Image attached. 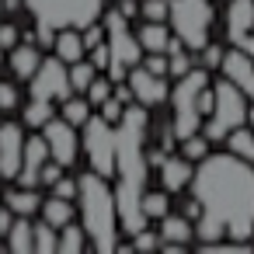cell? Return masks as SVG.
Returning <instances> with one entry per match:
<instances>
[{"label": "cell", "mask_w": 254, "mask_h": 254, "mask_svg": "<svg viewBox=\"0 0 254 254\" xmlns=\"http://www.w3.org/2000/svg\"><path fill=\"white\" fill-rule=\"evenodd\" d=\"M191 198H198L202 216L216 219L230 240L247 244L254 233V171L251 160L237 153L202 157L191 174Z\"/></svg>", "instance_id": "cell-1"}, {"label": "cell", "mask_w": 254, "mask_h": 254, "mask_svg": "<svg viewBox=\"0 0 254 254\" xmlns=\"http://www.w3.org/2000/svg\"><path fill=\"white\" fill-rule=\"evenodd\" d=\"M115 205L126 233L146 230L143 212V185H146V115L143 108H126L115 126Z\"/></svg>", "instance_id": "cell-2"}, {"label": "cell", "mask_w": 254, "mask_h": 254, "mask_svg": "<svg viewBox=\"0 0 254 254\" xmlns=\"http://www.w3.org/2000/svg\"><path fill=\"white\" fill-rule=\"evenodd\" d=\"M77 202H80V219H84V233L98 251H115L119 247V205H115V191L108 188L105 174L87 171L77 178Z\"/></svg>", "instance_id": "cell-3"}, {"label": "cell", "mask_w": 254, "mask_h": 254, "mask_svg": "<svg viewBox=\"0 0 254 254\" xmlns=\"http://www.w3.org/2000/svg\"><path fill=\"white\" fill-rule=\"evenodd\" d=\"M21 4L35 14L39 25H49L56 32L60 28H87L105 11V0H21Z\"/></svg>", "instance_id": "cell-4"}, {"label": "cell", "mask_w": 254, "mask_h": 254, "mask_svg": "<svg viewBox=\"0 0 254 254\" xmlns=\"http://www.w3.org/2000/svg\"><path fill=\"white\" fill-rule=\"evenodd\" d=\"M244 122H247V94L233 80L223 77L212 87V115L205 122V139L219 143V139H226V132H233Z\"/></svg>", "instance_id": "cell-5"}, {"label": "cell", "mask_w": 254, "mask_h": 254, "mask_svg": "<svg viewBox=\"0 0 254 254\" xmlns=\"http://www.w3.org/2000/svg\"><path fill=\"white\" fill-rule=\"evenodd\" d=\"M209 87L205 66L202 70H188L185 77H178V87L171 91V105H174V136L185 139L191 132H198L202 112H198V94Z\"/></svg>", "instance_id": "cell-6"}, {"label": "cell", "mask_w": 254, "mask_h": 254, "mask_svg": "<svg viewBox=\"0 0 254 254\" xmlns=\"http://www.w3.org/2000/svg\"><path fill=\"white\" fill-rule=\"evenodd\" d=\"M167 18L174 25V35L188 49L209 46V28H212V4L209 0H171Z\"/></svg>", "instance_id": "cell-7"}, {"label": "cell", "mask_w": 254, "mask_h": 254, "mask_svg": "<svg viewBox=\"0 0 254 254\" xmlns=\"http://www.w3.org/2000/svg\"><path fill=\"white\" fill-rule=\"evenodd\" d=\"M80 146H84V153H87V160L98 174H105V178L115 174V129H112L108 119H101V115L87 119Z\"/></svg>", "instance_id": "cell-8"}, {"label": "cell", "mask_w": 254, "mask_h": 254, "mask_svg": "<svg viewBox=\"0 0 254 254\" xmlns=\"http://www.w3.org/2000/svg\"><path fill=\"white\" fill-rule=\"evenodd\" d=\"M73 94V84H70V66L60 60V56H49L39 63V70L32 73V98H46V101H66Z\"/></svg>", "instance_id": "cell-9"}, {"label": "cell", "mask_w": 254, "mask_h": 254, "mask_svg": "<svg viewBox=\"0 0 254 254\" xmlns=\"http://www.w3.org/2000/svg\"><path fill=\"white\" fill-rule=\"evenodd\" d=\"M105 35H108V53H112V60L126 63L129 70H132L136 63H143V46H139V39L129 32V18H126L122 11H108V14H105Z\"/></svg>", "instance_id": "cell-10"}, {"label": "cell", "mask_w": 254, "mask_h": 254, "mask_svg": "<svg viewBox=\"0 0 254 254\" xmlns=\"http://www.w3.org/2000/svg\"><path fill=\"white\" fill-rule=\"evenodd\" d=\"M42 136L49 143V157L60 160L63 167H70L77 160V150H80V139H77V126H70L66 119H49L42 126Z\"/></svg>", "instance_id": "cell-11"}, {"label": "cell", "mask_w": 254, "mask_h": 254, "mask_svg": "<svg viewBox=\"0 0 254 254\" xmlns=\"http://www.w3.org/2000/svg\"><path fill=\"white\" fill-rule=\"evenodd\" d=\"M21 153H25V129L18 122H4L0 126V174L4 178H18Z\"/></svg>", "instance_id": "cell-12"}, {"label": "cell", "mask_w": 254, "mask_h": 254, "mask_svg": "<svg viewBox=\"0 0 254 254\" xmlns=\"http://www.w3.org/2000/svg\"><path fill=\"white\" fill-rule=\"evenodd\" d=\"M129 87H132V98L146 108V105H160V101H167V84H164V77L160 73H153V70H146V66H132L129 70Z\"/></svg>", "instance_id": "cell-13"}, {"label": "cell", "mask_w": 254, "mask_h": 254, "mask_svg": "<svg viewBox=\"0 0 254 254\" xmlns=\"http://www.w3.org/2000/svg\"><path fill=\"white\" fill-rule=\"evenodd\" d=\"M49 160V143L46 136H32L25 139V153H21V171H18V181L21 188H35L42 181V164Z\"/></svg>", "instance_id": "cell-14"}, {"label": "cell", "mask_w": 254, "mask_h": 254, "mask_svg": "<svg viewBox=\"0 0 254 254\" xmlns=\"http://www.w3.org/2000/svg\"><path fill=\"white\" fill-rule=\"evenodd\" d=\"M223 77L226 80H233L247 98H254V56H247L244 49H230V53H223Z\"/></svg>", "instance_id": "cell-15"}, {"label": "cell", "mask_w": 254, "mask_h": 254, "mask_svg": "<svg viewBox=\"0 0 254 254\" xmlns=\"http://www.w3.org/2000/svg\"><path fill=\"white\" fill-rule=\"evenodd\" d=\"M254 32V0H230L226 4V39L237 46Z\"/></svg>", "instance_id": "cell-16"}, {"label": "cell", "mask_w": 254, "mask_h": 254, "mask_svg": "<svg viewBox=\"0 0 254 254\" xmlns=\"http://www.w3.org/2000/svg\"><path fill=\"white\" fill-rule=\"evenodd\" d=\"M191 240H195V226H191L185 216H171V212H167V216L160 219V247H167V251L174 254V251H181V247L191 244Z\"/></svg>", "instance_id": "cell-17"}, {"label": "cell", "mask_w": 254, "mask_h": 254, "mask_svg": "<svg viewBox=\"0 0 254 254\" xmlns=\"http://www.w3.org/2000/svg\"><path fill=\"white\" fill-rule=\"evenodd\" d=\"M191 160L188 157H171V160H164L160 164V181H164V188L167 191H181L185 185H191Z\"/></svg>", "instance_id": "cell-18"}, {"label": "cell", "mask_w": 254, "mask_h": 254, "mask_svg": "<svg viewBox=\"0 0 254 254\" xmlns=\"http://www.w3.org/2000/svg\"><path fill=\"white\" fill-rule=\"evenodd\" d=\"M53 53H56L66 66L77 63V60H84V53H87L84 35H80V32H70V28H60V35H56V42H53Z\"/></svg>", "instance_id": "cell-19"}, {"label": "cell", "mask_w": 254, "mask_h": 254, "mask_svg": "<svg viewBox=\"0 0 254 254\" xmlns=\"http://www.w3.org/2000/svg\"><path fill=\"white\" fill-rule=\"evenodd\" d=\"M39 63H42V53H39L32 42H25V46H14V49H11V70H14V77L32 80V73L39 70Z\"/></svg>", "instance_id": "cell-20"}, {"label": "cell", "mask_w": 254, "mask_h": 254, "mask_svg": "<svg viewBox=\"0 0 254 254\" xmlns=\"http://www.w3.org/2000/svg\"><path fill=\"white\" fill-rule=\"evenodd\" d=\"M32 240H35V226H32V219H28V216L14 219L11 230H7V247H11L14 254H28V251H35Z\"/></svg>", "instance_id": "cell-21"}, {"label": "cell", "mask_w": 254, "mask_h": 254, "mask_svg": "<svg viewBox=\"0 0 254 254\" xmlns=\"http://www.w3.org/2000/svg\"><path fill=\"white\" fill-rule=\"evenodd\" d=\"M139 46L146 49V53H167V42H171V32L164 28V21H146L143 28H139Z\"/></svg>", "instance_id": "cell-22"}, {"label": "cell", "mask_w": 254, "mask_h": 254, "mask_svg": "<svg viewBox=\"0 0 254 254\" xmlns=\"http://www.w3.org/2000/svg\"><path fill=\"white\" fill-rule=\"evenodd\" d=\"M42 216H46V223L49 226H66V223H73V202L70 198H60V195H53V198H46L42 202Z\"/></svg>", "instance_id": "cell-23"}, {"label": "cell", "mask_w": 254, "mask_h": 254, "mask_svg": "<svg viewBox=\"0 0 254 254\" xmlns=\"http://www.w3.org/2000/svg\"><path fill=\"white\" fill-rule=\"evenodd\" d=\"M53 115H56V108H53V101H46V98H32V101L25 105V126H28V129H42Z\"/></svg>", "instance_id": "cell-24"}, {"label": "cell", "mask_w": 254, "mask_h": 254, "mask_svg": "<svg viewBox=\"0 0 254 254\" xmlns=\"http://www.w3.org/2000/svg\"><path fill=\"white\" fill-rule=\"evenodd\" d=\"M226 150L244 157V160H254V132H247L244 126H237L233 132H226Z\"/></svg>", "instance_id": "cell-25"}, {"label": "cell", "mask_w": 254, "mask_h": 254, "mask_svg": "<svg viewBox=\"0 0 254 254\" xmlns=\"http://www.w3.org/2000/svg\"><path fill=\"white\" fill-rule=\"evenodd\" d=\"M7 205H11V212H18V216H32L42 202H39L35 188H21V191H11V195H7Z\"/></svg>", "instance_id": "cell-26"}, {"label": "cell", "mask_w": 254, "mask_h": 254, "mask_svg": "<svg viewBox=\"0 0 254 254\" xmlns=\"http://www.w3.org/2000/svg\"><path fill=\"white\" fill-rule=\"evenodd\" d=\"M143 212H146V219H164L171 212L167 191H143Z\"/></svg>", "instance_id": "cell-27"}, {"label": "cell", "mask_w": 254, "mask_h": 254, "mask_svg": "<svg viewBox=\"0 0 254 254\" xmlns=\"http://www.w3.org/2000/svg\"><path fill=\"white\" fill-rule=\"evenodd\" d=\"M98 77V66L87 60H77V63H70V84H73V91H87L91 87V80Z\"/></svg>", "instance_id": "cell-28"}, {"label": "cell", "mask_w": 254, "mask_h": 254, "mask_svg": "<svg viewBox=\"0 0 254 254\" xmlns=\"http://www.w3.org/2000/svg\"><path fill=\"white\" fill-rule=\"evenodd\" d=\"M63 119H66L70 126H84V122L91 119V101H87V98H66V101H63Z\"/></svg>", "instance_id": "cell-29"}, {"label": "cell", "mask_w": 254, "mask_h": 254, "mask_svg": "<svg viewBox=\"0 0 254 254\" xmlns=\"http://www.w3.org/2000/svg\"><path fill=\"white\" fill-rule=\"evenodd\" d=\"M84 244H87L84 226L66 223V226H63V237H60V254H77V251H84Z\"/></svg>", "instance_id": "cell-30"}, {"label": "cell", "mask_w": 254, "mask_h": 254, "mask_svg": "<svg viewBox=\"0 0 254 254\" xmlns=\"http://www.w3.org/2000/svg\"><path fill=\"white\" fill-rule=\"evenodd\" d=\"M32 244H35V251H39V254H53V251H60L56 226H49V223L42 219V223L35 226V240H32Z\"/></svg>", "instance_id": "cell-31"}, {"label": "cell", "mask_w": 254, "mask_h": 254, "mask_svg": "<svg viewBox=\"0 0 254 254\" xmlns=\"http://www.w3.org/2000/svg\"><path fill=\"white\" fill-rule=\"evenodd\" d=\"M181 150H185L188 160H202V157L209 153V139H205V132H191V136H185V139H181Z\"/></svg>", "instance_id": "cell-32"}, {"label": "cell", "mask_w": 254, "mask_h": 254, "mask_svg": "<svg viewBox=\"0 0 254 254\" xmlns=\"http://www.w3.org/2000/svg\"><path fill=\"white\" fill-rule=\"evenodd\" d=\"M139 11H143V18H146V21H164V18H167V11H171V0H143Z\"/></svg>", "instance_id": "cell-33"}, {"label": "cell", "mask_w": 254, "mask_h": 254, "mask_svg": "<svg viewBox=\"0 0 254 254\" xmlns=\"http://www.w3.org/2000/svg\"><path fill=\"white\" fill-rule=\"evenodd\" d=\"M112 87H115L112 80H101V77H94V80H91V87L84 91V98H87L91 105H101L105 98H112Z\"/></svg>", "instance_id": "cell-34"}, {"label": "cell", "mask_w": 254, "mask_h": 254, "mask_svg": "<svg viewBox=\"0 0 254 254\" xmlns=\"http://www.w3.org/2000/svg\"><path fill=\"white\" fill-rule=\"evenodd\" d=\"M191 70V60H188V53H181V49H171V60H167V73L171 77H185Z\"/></svg>", "instance_id": "cell-35"}, {"label": "cell", "mask_w": 254, "mask_h": 254, "mask_svg": "<svg viewBox=\"0 0 254 254\" xmlns=\"http://www.w3.org/2000/svg\"><path fill=\"white\" fill-rule=\"evenodd\" d=\"M98 108H101V119H108V122H115V126H119V119H122V112H126V105H122L119 98H105Z\"/></svg>", "instance_id": "cell-36"}, {"label": "cell", "mask_w": 254, "mask_h": 254, "mask_svg": "<svg viewBox=\"0 0 254 254\" xmlns=\"http://www.w3.org/2000/svg\"><path fill=\"white\" fill-rule=\"evenodd\" d=\"M132 247H136V251H153V247H160V233L139 230V233H132Z\"/></svg>", "instance_id": "cell-37"}, {"label": "cell", "mask_w": 254, "mask_h": 254, "mask_svg": "<svg viewBox=\"0 0 254 254\" xmlns=\"http://www.w3.org/2000/svg\"><path fill=\"white\" fill-rule=\"evenodd\" d=\"M219 63H223V49H219V46H202V66L212 70V66H219Z\"/></svg>", "instance_id": "cell-38"}, {"label": "cell", "mask_w": 254, "mask_h": 254, "mask_svg": "<svg viewBox=\"0 0 254 254\" xmlns=\"http://www.w3.org/2000/svg\"><path fill=\"white\" fill-rule=\"evenodd\" d=\"M53 195H60V198H77V181H70V178H60L56 185H53Z\"/></svg>", "instance_id": "cell-39"}, {"label": "cell", "mask_w": 254, "mask_h": 254, "mask_svg": "<svg viewBox=\"0 0 254 254\" xmlns=\"http://www.w3.org/2000/svg\"><path fill=\"white\" fill-rule=\"evenodd\" d=\"M91 63H94L98 70H108V63H112V53H108V46H105V42L91 49Z\"/></svg>", "instance_id": "cell-40"}, {"label": "cell", "mask_w": 254, "mask_h": 254, "mask_svg": "<svg viewBox=\"0 0 254 254\" xmlns=\"http://www.w3.org/2000/svg\"><path fill=\"white\" fill-rule=\"evenodd\" d=\"M0 108H4V112L18 108V91H14L11 84H0Z\"/></svg>", "instance_id": "cell-41"}, {"label": "cell", "mask_w": 254, "mask_h": 254, "mask_svg": "<svg viewBox=\"0 0 254 254\" xmlns=\"http://www.w3.org/2000/svg\"><path fill=\"white\" fill-rule=\"evenodd\" d=\"M143 66H146V70H153V73H160V77H164V73H167V56H164V53H150V56H146V63H143Z\"/></svg>", "instance_id": "cell-42"}, {"label": "cell", "mask_w": 254, "mask_h": 254, "mask_svg": "<svg viewBox=\"0 0 254 254\" xmlns=\"http://www.w3.org/2000/svg\"><path fill=\"white\" fill-rule=\"evenodd\" d=\"M60 167H63L60 160H53V164L46 160V164H42V181H46V185H56V181L63 178V171H60Z\"/></svg>", "instance_id": "cell-43"}, {"label": "cell", "mask_w": 254, "mask_h": 254, "mask_svg": "<svg viewBox=\"0 0 254 254\" xmlns=\"http://www.w3.org/2000/svg\"><path fill=\"white\" fill-rule=\"evenodd\" d=\"M18 46V28L14 25H0V49H14Z\"/></svg>", "instance_id": "cell-44"}, {"label": "cell", "mask_w": 254, "mask_h": 254, "mask_svg": "<svg viewBox=\"0 0 254 254\" xmlns=\"http://www.w3.org/2000/svg\"><path fill=\"white\" fill-rule=\"evenodd\" d=\"M101 39H105V28H98L94 21L87 25V32H84V46L87 49H94V46H101Z\"/></svg>", "instance_id": "cell-45"}, {"label": "cell", "mask_w": 254, "mask_h": 254, "mask_svg": "<svg viewBox=\"0 0 254 254\" xmlns=\"http://www.w3.org/2000/svg\"><path fill=\"white\" fill-rule=\"evenodd\" d=\"M126 77H129V66L119 63V60H112V63H108V80H112V84H122Z\"/></svg>", "instance_id": "cell-46"}, {"label": "cell", "mask_w": 254, "mask_h": 254, "mask_svg": "<svg viewBox=\"0 0 254 254\" xmlns=\"http://www.w3.org/2000/svg\"><path fill=\"white\" fill-rule=\"evenodd\" d=\"M35 32H39V35H35V39H39V46H53V42H56V35H53L56 28H49V25H39V21H35Z\"/></svg>", "instance_id": "cell-47"}, {"label": "cell", "mask_w": 254, "mask_h": 254, "mask_svg": "<svg viewBox=\"0 0 254 254\" xmlns=\"http://www.w3.org/2000/svg\"><path fill=\"white\" fill-rule=\"evenodd\" d=\"M11 223H14V212H11V205H4V209H0V237H7Z\"/></svg>", "instance_id": "cell-48"}, {"label": "cell", "mask_w": 254, "mask_h": 254, "mask_svg": "<svg viewBox=\"0 0 254 254\" xmlns=\"http://www.w3.org/2000/svg\"><path fill=\"white\" fill-rule=\"evenodd\" d=\"M115 98H119L122 105H129V101H132V87H129V80H122V84H115Z\"/></svg>", "instance_id": "cell-49"}, {"label": "cell", "mask_w": 254, "mask_h": 254, "mask_svg": "<svg viewBox=\"0 0 254 254\" xmlns=\"http://www.w3.org/2000/svg\"><path fill=\"white\" fill-rule=\"evenodd\" d=\"M198 112H202V115H212V91H209V87L198 94Z\"/></svg>", "instance_id": "cell-50"}, {"label": "cell", "mask_w": 254, "mask_h": 254, "mask_svg": "<svg viewBox=\"0 0 254 254\" xmlns=\"http://www.w3.org/2000/svg\"><path fill=\"white\" fill-rule=\"evenodd\" d=\"M119 11H122L126 18H136V14H139V4H136V0H122V7H119Z\"/></svg>", "instance_id": "cell-51"}, {"label": "cell", "mask_w": 254, "mask_h": 254, "mask_svg": "<svg viewBox=\"0 0 254 254\" xmlns=\"http://www.w3.org/2000/svg\"><path fill=\"white\" fill-rule=\"evenodd\" d=\"M237 49H244L247 56H254V35H244V39L237 42Z\"/></svg>", "instance_id": "cell-52"}, {"label": "cell", "mask_w": 254, "mask_h": 254, "mask_svg": "<svg viewBox=\"0 0 254 254\" xmlns=\"http://www.w3.org/2000/svg\"><path fill=\"white\" fill-rule=\"evenodd\" d=\"M18 4H21V0H7V7H18Z\"/></svg>", "instance_id": "cell-53"}, {"label": "cell", "mask_w": 254, "mask_h": 254, "mask_svg": "<svg viewBox=\"0 0 254 254\" xmlns=\"http://www.w3.org/2000/svg\"><path fill=\"white\" fill-rule=\"evenodd\" d=\"M4 7H7V0H0V11H4Z\"/></svg>", "instance_id": "cell-54"}, {"label": "cell", "mask_w": 254, "mask_h": 254, "mask_svg": "<svg viewBox=\"0 0 254 254\" xmlns=\"http://www.w3.org/2000/svg\"><path fill=\"white\" fill-rule=\"evenodd\" d=\"M0 53H4V49H0Z\"/></svg>", "instance_id": "cell-55"}]
</instances>
